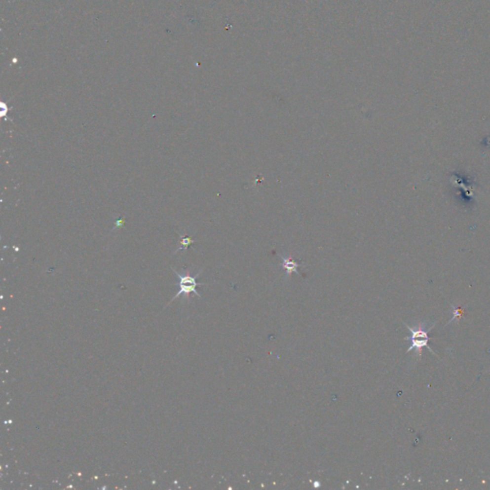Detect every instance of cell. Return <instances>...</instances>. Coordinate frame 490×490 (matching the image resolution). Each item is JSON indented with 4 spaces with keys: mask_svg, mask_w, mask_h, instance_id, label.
I'll return each mask as SVG.
<instances>
[{
    "mask_svg": "<svg viewBox=\"0 0 490 490\" xmlns=\"http://www.w3.org/2000/svg\"><path fill=\"white\" fill-rule=\"evenodd\" d=\"M406 327L409 329V331L412 333L410 338H406L411 340L412 342L411 347L408 348V351L415 349L416 353L420 354L422 348L426 347L433 352V350L428 346L429 336H428V332L425 329V324H419L416 328H411L408 325H406Z\"/></svg>",
    "mask_w": 490,
    "mask_h": 490,
    "instance_id": "cell-1",
    "label": "cell"
},
{
    "mask_svg": "<svg viewBox=\"0 0 490 490\" xmlns=\"http://www.w3.org/2000/svg\"><path fill=\"white\" fill-rule=\"evenodd\" d=\"M174 273H175V275H177V276H178V278H179V280H180V283H179V287H180V289H179V291L175 294V296H174V298L172 299V301L170 302V303H171L173 301L175 300L176 298H178L179 296H181V295H184V296L188 299V298H189V295H190V293H194L196 296L200 297V294L196 291V286L198 285H203V284H198V283L196 282V279H197V277L200 275L201 271H199V272H198L195 276H190V275H181V274H179L178 272H176L174 269Z\"/></svg>",
    "mask_w": 490,
    "mask_h": 490,
    "instance_id": "cell-2",
    "label": "cell"
},
{
    "mask_svg": "<svg viewBox=\"0 0 490 490\" xmlns=\"http://www.w3.org/2000/svg\"><path fill=\"white\" fill-rule=\"evenodd\" d=\"M282 261H283V268L285 271V274L287 276H290L292 273H296V274H299V271H298V268L300 267L301 264L299 263H297L296 261L290 259V258H285V257H282L281 258Z\"/></svg>",
    "mask_w": 490,
    "mask_h": 490,
    "instance_id": "cell-3",
    "label": "cell"
},
{
    "mask_svg": "<svg viewBox=\"0 0 490 490\" xmlns=\"http://www.w3.org/2000/svg\"><path fill=\"white\" fill-rule=\"evenodd\" d=\"M181 237V239H180V242H181V247H179L176 252H178L179 250H187V248L189 247V245L191 244L193 242V240L190 238V237H183V236H180Z\"/></svg>",
    "mask_w": 490,
    "mask_h": 490,
    "instance_id": "cell-4",
    "label": "cell"
}]
</instances>
